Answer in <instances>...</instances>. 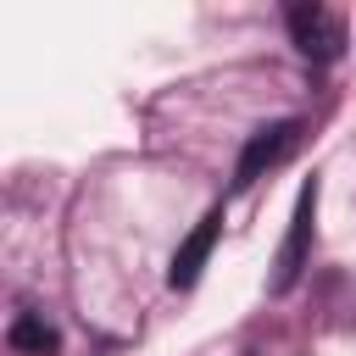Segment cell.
I'll return each mask as SVG.
<instances>
[{
	"mask_svg": "<svg viewBox=\"0 0 356 356\" xmlns=\"http://www.w3.org/2000/svg\"><path fill=\"white\" fill-rule=\"evenodd\" d=\"M300 134H306V122H300V117H284V122H267V128H256V134L245 139V150H239L234 189H250L261 172H273L278 161H289V156H295V145H300Z\"/></svg>",
	"mask_w": 356,
	"mask_h": 356,
	"instance_id": "cell-1",
	"label": "cell"
},
{
	"mask_svg": "<svg viewBox=\"0 0 356 356\" xmlns=\"http://www.w3.org/2000/svg\"><path fill=\"white\" fill-rule=\"evenodd\" d=\"M312 222H317V178L300 189V200H295V217H289V234H284V245H278V261H273V295H289L295 284H300V273H306V261H312Z\"/></svg>",
	"mask_w": 356,
	"mask_h": 356,
	"instance_id": "cell-2",
	"label": "cell"
},
{
	"mask_svg": "<svg viewBox=\"0 0 356 356\" xmlns=\"http://www.w3.org/2000/svg\"><path fill=\"white\" fill-rule=\"evenodd\" d=\"M284 28H289L295 50L312 56V61H334L345 50V17L328 11V6H289L284 11Z\"/></svg>",
	"mask_w": 356,
	"mask_h": 356,
	"instance_id": "cell-3",
	"label": "cell"
},
{
	"mask_svg": "<svg viewBox=\"0 0 356 356\" xmlns=\"http://www.w3.org/2000/svg\"><path fill=\"white\" fill-rule=\"evenodd\" d=\"M217 234H222V206H211V211L200 217V228L178 245V256H172V267H167V284H172V289H189V284L200 278V267H206V256H211Z\"/></svg>",
	"mask_w": 356,
	"mask_h": 356,
	"instance_id": "cell-4",
	"label": "cell"
},
{
	"mask_svg": "<svg viewBox=\"0 0 356 356\" xmlns=\"http://www.w3.org/2000/svg\"><path fill=\"white\" fill-rule=\"evenodd\" d=\"M6 339H11L17 356H44V350H56V328L44 323V312H17Z\"/></svg>",
	"mask_w": 356,
	"mask_h": 356,
	"instance_id": "cell-5",
	"label": "cell"
}]
</instances>
